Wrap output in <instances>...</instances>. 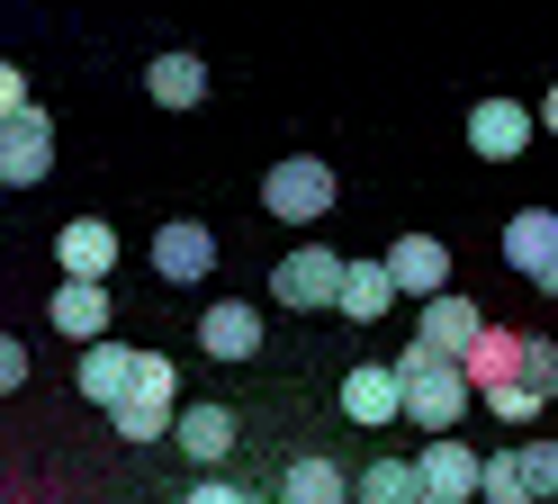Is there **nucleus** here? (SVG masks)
I'll list each match as a JSON object with an SVG mask.
<instances>
[{
	"mask_svg": "<svg viewBox=\"0 0 558 504\" xmlns=\"http://www.w3.org/2000/svg\"><path fill=\"white\" fill-rule=\"evenodd\" d=\"M486 334V307H469V298H424V315H414V351H441V360H460L469 343Z\"/></svg>",
	"mask_w": 558,
	"mask_h": 504,
	"instance_id": "obj_11",
	"label": "nucleus"
},
{
	"mask_svg": "<svg viewBox=\"0 0 558 504\" xmlns=\"http://www.w3.org/2000/svg\"><path fill=\"white\" fill-rule=\"evenodd\" d=\"M46 315H54V334L63 343H109V288H82V279H54V298H46Z\"/></svg>",
	"mask_w": 558,
	"mask_h": 504,
	"instance_id": "obj_15",
	"label": "nucleus"
},
{
	"mask_svg": "<svg viewBox=\"0 0 558 504\" xmlns=\"http://www.w3.org/2000/svg\"><path fill=\"white\" fill-rule=\"evenodd\" d=\"M352 495H361V504H433L424 487H414V468H405V459H369L361 478H352Z\"/></svg>",
	"mask_w": 558,
	"mask_h": 504,
	"instance_id": "obj_22",
	"label": "nucleus"
},
{
	"mask_svg": "<svg viewBox=\"0 0 558 504\" xmlns=\"http://www.w3.org/2000/svg\"><path fill=\"white\" fill-rule=\"evenodd\" d=\"M19 108H27V72L0 63V118H19Z\"/></svg>",
	"mask_w": 558,
	"mask_h": 504,
	"instance_id": "obj_27",
	"label": "nucleus"
},
{
	"mask_svg": "<svg viewBox=\"0 0 558 504\" xmlns=\"http://www.w3.org/2000/svg\"><path fill=\"white\" fill-rule=\"evenodd\" d=\"M145 91H154V108H198L207 99V63L198 55H154L145 63Z\"/></svg>",
	"mask_w": 558,
	"mask_h": 504,
	"instance_id": "obj_18",
	"label": "nucleus"
},
{
	"mask_svg": "<svg viewBox=\"0 0 558 504\" xmlns=\"http://www.w3.org/2000/svg\"><path fill=\"white\" fill-rule=\"evenodd\" d=\"M54 262H63V279L99 288V279L118 271V226H109V216H73V226L54 235Z\"/></svg>",
	"mask_w": 558,
	"mask_h": 504,
	"instance_id": "obj_9",
	"label": "nucleus"
},
{
	"mask_svg": "<svg viewBox=\"0 0 558 504\" xmlns=\"http://www.w3.org/2000/svg\"><path fill=\"white\" fill-rule=\"evenodd\" d=\"M522 387H541V396L558 387V351H549L541 334H522Z\"/></svg>",
	"mask_w": 558,
	"mask_h": 504,
	"instance_id": "obj_24",
	"label": "nucleus"
},
{
	"mask_svg": "<svg viewBox=\"0 0 558 504\" xmlns=\"http://www.w3.org/2000/svg\"><path fill=\"white\" fill-rule=\"evenodd\" d=\"M505 262L532 288H558V216L549 207H513L505 216Z\"/></svg>",
	"mask_w": 558,
	"mask_h": 504,
	"instance_id": "obj_7",
	"label": "nucleus"
},
{
	"mask_svg": "<svg viewBox=\"0 0 558 504\" xmlns=\"http://www.w3.org/2000/svg\"><path fill=\"white\" fill-rule=\"evenodd\" d=\"M414 487H424L433 504H469L477 495V451L469 442H424V459H405Z\"/></svg>",
	"mask_w": 558,
	"mask_h": 504,
	"instance_id": "obj_14",
	"label": "nucleus"
},
{
	"mask_svg": "<svg viewBox=\"0 0 558 504\" xmlns=\"http://www.w3.org/2000/svg\"><path fill=\"white\" fill-rule=\"evenodd\" d=\"M162 442H181L198 468H217L226 451H234V415L226 406H181V415H171V432H162Z\"/></svg>",
	"mask_w": 558,
	"mask_h": 504,
	"instance_id": "obj_17",
	"label": "nucleus"
},
{
	"mask_svg": "<svg viewBox=\"0 0 558 504\" xmlns=\"http://www.w3.org/2000/svg\"><path fill=\"white\" fill-rule=\"evenodd\" d=\"M333 307L352 315V324H378V315L397 307V288H388V271H378V262H342V288H333Z\"/></svg>",
	"mask_w": 558,
	"mask_h": 504,
	"instance_id": "obj_19",
	"label": "nucleus"
},
{
	"mask_svg": "<svg viewBox=\"0 0 558 504\" xmlns=\"http://www.w3.org/2000/svg\"><path fill=\"white\" fill-rule=\"evenodd\" d=\"M19 387H27V343L0 334V396H19Z\"/></svg>",
	"mask_w": 558,
	"mask_h": 504,
	"instance_id": "obj_25",
	"label": "nucleus"
},
{
	"mask_svg": "<svg viewBox=\"0 0 558 504\" xmlns=\"http://www.w3.org/2000/svg\"><path fill=\"white\" fill-rule=\"evenodd\" d=\"M46 171H54V118L27 99L19 118H0V190H27Z\"/></svg>",
	"mask_w": 558,
	"mask_h": 504,
	"instance_id": "obj_6",
	"label": "nucleus"
},
{
	"mask_svg": "<svg viewBox=\"0 0 558 504\" xmlns=\"http://www.w3.org/2000/svg\"><path fill=\"white\" fill-rule=\"evenodd\" d=\"M198 351L207 360H253L262 351V307H243V298L198 307Z\"/></svg>",
	"mask_w": 558,
	"mask_h": 504,
	"instance_id": "obj_13",
	"label": "nucleus"
},
{
	"mask_svg": "<svg viewBox=\"0 0 558 504\" xmlns=\"http://www.w3.org/2000/svg\"><path fill=\"white\" fill-rule=\"evenodd\" d=\"M477 495L486 504H541V495H558V451L549 442H513L496 459H477Z\"/></svg>",
	"mask_w": 558,
	"mask_h": 504,
	"instance_id": "obj_4",
	"label": "nucleus"
},
{
	"mask_svg": "<svg viewBox=\"0 0 558 504\" xmlns=\"http://www.w3.org/2000/svg\"><path fill=\"white\" fill-rule=\"evenodd\" d=\"M118 442H162L171 415H181V370H171V351H135V379L118 396Z\"/></svg>",
	"mask_w": 558,
	"mask_h": 504,
	"instance_id": "obj_3",
	"label": "nucleus"
},
{
	"mask_svg": "<svg viewBox=\"0 0 558 504\" xmlns=\"http://www.w3.org/2000/svg\"><path fill=\"white\" fill-rule=\"evenodd\" d=\"M352 478H342L333 459H289V478H279V504H342Z\"/></svg>",
	"mask_w": 558,
	"mask_h": 504,
	"instance_id": "obj_21",
	"label": "nucleus"
},
{
	"mask_svg": "<svg viewBox=\"0 0 558 504\" xmlns=\"http://www.w3.org/2000/svg\"><path fill=\"white\" fill-rule=\"evenodd\" d=\"M333 199H342V180H333V163H316V154H279V163L262 171L270 226H325Z\"/></svg>",
	"mask_w": 558,
	"mask_h": 504,
	"instance_id": "obj_2",
	"label": "nucleus"
},
{
	"mask_svg": "<svg viewBox=\"0 0 558 504\" xmlns=\"http://www.w3.org/2000/svg\"><path fill=\"white\" fill-rule=\"evenodd\" d=\"M73 379H82V396H90V406H118V396H126V379H135V351H126V343H90Z\"/></svg>",
	"mask_w": 558,
	"mask_h": 504,
	"instance_id": "obj_20",
	"label": "nucleus"
},
{
	"mask_svg": "<svg viewBox=\"0 0 558 504\" xmlns=\"http://www.w3.org/2000/svg\"><path fill=\"white\" fill-rule=\"evenodd\" d=\"M154 271H162L171 288H198L207 271H217V235H207L198 216H171V226L154 235Z\"/></svg>",
	"mask_w": 558,
	"mask_h": 504,
	"instance_id": "obj_10",
	"label": "nucleus"
},
{
	"mask_svg": "<svg viewBox=\"0 0 558 504\" xmlns=\"http://www.w3.org/2000/svg\"><path fill=\"white\" fill-rule=\"evenodd\" d=\"M342 415L352 423H397V379H388V360H352V370H342Z\"/></svg>",
	"mask_w": 558,
	"mask_h": 504,
	"instance_id": "obj_16",
	"label": "nucleus"
},
{
	"mask_svg": "<svg viewBox=\"0 0 558 504\" xmlns=\"http://www.w3.org/2000/svg\"><path fill=\"white\" fill-rule=\"evenodd\" d=\"M469 144L486 163H522V154H532V108H522V99H477L469 108Z\"/></svg>",
	"mask_w": 558,
	"mask_h": 504,
	"instance_id": "obj_12",
	"label": "nucleus"
},
{
	"mask_svg": "<svg viewBox=\"0 0 558 504\" xmlns=\"http://www.w3.org/2000/svg\"><path fill=\"white\" fill-rule=\"evenodd\" d=\"M333 288H342V252L333 243H298V252H279V271H270V298L298 307V315L333 307Z\"/></svg>",
	"mask_w": 558,
	"mask_h": 504,
	"instance_id": "obj_5",
	"label": "nucleus"
},
{
	"mask_svg": "<svg viewBox=\"0 0 558 504\" xmlns=\"http://www.w3.org/2000/svg\"><path fill=\"white\" fill-rule=\"evenodd\" d=\"M378 271H388L397 298H441V288H450V243L441 235H397Z\"/></svg>",
	"mask_w": 558,
	"mask_h": 504,
	"instance_id": "obj_8",
	"label": "nucleus"
},
{
	"mask_svg": "<svg viewBox=\"0 0 558 504\" xmlns=\"http://www.w3.org/2000/svg\"><path fill=\"white\" fill-rule=\"evenodd\" d=\"M549 406V396L541 387H522V379H505V387H486V415H496V423H532Z\"/></svg>",
	"mask_w": 558,
	"mask_h": 504,
	"instance_id": "obj_23",
	"label": "nucleus"
},
{
	"mask_svg": "<svg viewBox=\"0 0 558 504\" xmlns=\"http://www.w3.org/2000/svg\"><path fill=\"white\" fill-rule=\"evenodd\" d=\"M181 504H253V495H243V487H226V478H198Z\"/></svg>",
	"mask_w": 558,
	"mask_h": 504,
	"instance_id": "obj_26",
	"label": "nucleus"
},
{
	"mask_svg": "<svg viewBox=\"0 0 558 504\" xmlns=\"http://www.w3.org/2000/svg\"><path fill=\"white\" fill-rule=\"evenodd\" d=\"M388 379H397V415L414 432H433V442H450V423L469 415V379H460V360H441V351H405L388 360Z\"/></svg>",
	"mask_w": 558,
	"mask_h": 504,
	"instance_id": "obj_1",
	"label": "nucleus"
}]
</instances>
